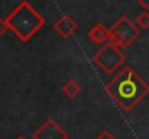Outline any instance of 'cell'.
Instances as JSON below:
<instances>
[{
    "label": "cell",
    "mask_w": 149,
    "mask_h": 139,
    "mask_svg": "<svg viewBox=\"0 0 149 139\" xmlns=\"http://www.w3.org/2000/svg\"><path fill=\"white\" fill-rule=\"evenodd\" d=\"M104 90L120 109L130 112L149 94V86L130 65H126L106 84Z\"/></svg>",
    "instance_id": "6da1fadb"
},
{
    "label": "cell",
    "mask_w": 149,
    "mask_h": 139,
    "mask_svg": "<svg viewBox=\"0 0 149 139\" xmlns=\"http://www.w3.org/2000/svg\"><path fill=\"white\" fill-rule=\"evenodd\" d=\"M9 29L22 41L29 42L32 36L45 25V19L28 1H20L17 7L6 17Z\"/></svg>",
    "instance_id": "7a4b0ae2"
},
{
    "label": "cell",
    "mask_w": 149,
    "mask_h": 139,
    "mask_svg": "<svg viewBox=\"0 0 149 139\" xmlns=\"http://www.w3.org/2000/svg\"><path fill=\"white\" fill-rule=\"evenodd\" d=\"M125 61V54L122 52L120 46L114 44L113 41L106 42L99 49V52L94 55L93 62L99 65L106 74H113L119 70V67Z\"/></svg>",
    "instance_id": "3957f363"
},
{
    "label": "cell",
    "mask_w": 149,
    "mask_h": 139,
    "mask_svg": "<svg viewBox=\"0 0 149 139\" xmlns=\"http://www.w3.org/2000/svg\"><path fill=\"white\" fill-rule=\"evenodd\" d=\"M111 31V38L110 41H113L114 44L120 46V48H127L130 46L139 36L141 34V28L136 25V22H133L132 19H129L126 15L120 16L119 20L113 25Z\"/></svg>",
    "instance_id": "277c9868"
},
{
    "label": "cell",
    "mask_w": 149,
    "mask_h": 139,
    "mask_svg": "<svg viewBox=\"0 0 149 139\" xmlns=\"http://www.w3.org/2000/svg\"><path fill=\"white\" fill-rule=\"evenodd\" d=\"M32 138L33 139H68L70 135L52 117H49L32 133Z\"/></svg>",
    "instance_id": "5b68a950"
},
{
    "label": "cell",
    "mask_w": 149,
    "mask_h": 139,
    "mask_svg": "<svg viewBox=\"0 0 149 139\" xmlns=\"http://www.w3.org/2000/svg\"><path fill=\"white\" fill-rule=\"evenodd\" d=\"M54 28H55V31H56V34L58 35H61L62 38H70L72 34H75V31H77V23H75V20L72 19V17H70L68 15H62L56 22H55V25H54Z\"/></svg>",
    "instance_id": "8992f818"
},
{
    "label": "cell",
    "mask_w": 149,
    "mask_h": 139,
    "mask_svg": "<svg viewBox=\"0 0 149 139\" xmlns=\"http://www.w3.org/2000/svg\"><path fill=\"white\" fill-rule=\"evenodd\" d=\"M87 36H88V39L93 41L94 44L104 45L106 42L110 41V38H111V31L107 29V28H104L101 23H97V25H94V26L87 32Z\"/></svg>",
    "instance_id": "52a82bcc"
},
{
    "label": "cell",
    "mask_w": 149,
    "mask_h": 139,
    "mask_svg": "<svg viewBox=\"0 0 149 139\" xmlns=\"http://www.w3.org/2000/svg\"><path fill=\"white\" fill-rule=\"evenodd\" d=\"M81 90V87H80V84L77 83V81H74V80H68L64 86H62V93L68 97V98H74L78 93Z\"/></svg>",
    "instance_id": "ba28073f"
},
{
    "label": "cell",
    "mask_w": 149,
    "mask_h": 139,
    "mask_svg": "<svg viewBox=\"0 0 149 139\" xmlns=\"http://www.w3.org/2000/svg\"><path fill=\"white\" fill-rule=\"evenodd\" d=\"M136 25L141 28V29H148L149 28V13L145 10V12H142V13H139L138 16H136Z\"/></svg>",
    "instance_id": "9c48e42d"
},
{
    "label": "cell",
    "mask_w": 149,
    "mask_h": 139,
    "mask_svg": "<svg viewBox=\"0 0 149 139\" xmlns=\"http://www.w3.org/2000/svg\"><path fill=\"white\" fill-rule=\"evenodd\" d=\"M96 139H116V136L111 132H109V131H101L99 135L96 136Z\"/></svg>",
    "instance_id": "30bf717a"
},
{
    "label": "cell",
    "mask_w": 149,
    "mask_h": 139,
    "mask_svg": "<svg viewBox=\"0 0 149 139\" xmlns=\"http://www.w3.org/2000/svg\"><path fill=\"white\" fill-rule=\"evenodd\" d=\"M7 31H10V29H9V25H7L6 17H4V19H0V36L4 35Z\"/></svg>",
    "instance_id": "8fae6325"
},
{
    "label": "cell",
    "mask_w": 149,
    "mask_h": 139,
    "mask_svg": "<svg viewBox=\"0 0 149 139\" xmlns=\"http://www.w3.org/2000/svg\"><path fill=\"white\" fill-rule=\"evenodd\" d=\"M142 9H145V10H148L149 9V0H135Z\"/></svg>",
    "instance_id": "7c38bea8"
},
{
    "label": "cell",
    "mask_w": 149,
    "mask_h": 139,
    "mask_svg": "<svg viewBox=\"0 0 149 139\" xmlns=\"http://www.w3.org/2000/svg\"><path fill=\"white\" fill-rule=\"evenodd\" d=\"M16 139H26V138H23V136H17Z\"/></svg>",
    "instance_id": "4fadbf2b"
}]
</instances>
